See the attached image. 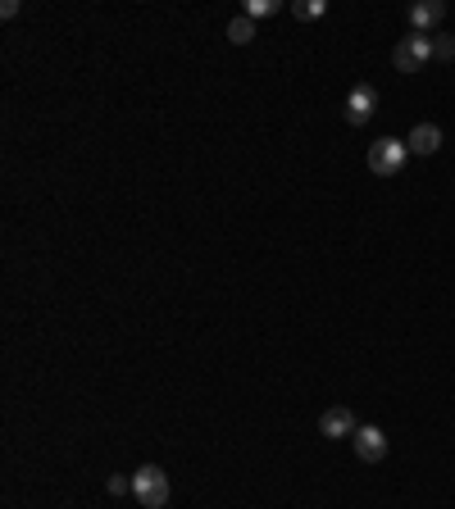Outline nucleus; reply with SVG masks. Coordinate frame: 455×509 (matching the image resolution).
<instances>
[{
	"instance_id": "8",
	"label": "nucleus",
	"mask_w": 455,
	"mask_h": 509,
	"mask_svg": "<svg viewBox=\"0 0 455 509\" xmlns=\"http://www.w3.org/2000/svg\"><path fill=\"white\" fill-rule=\"evenodd\" d=\"M441 19H446V5H441V0H419V5L410 10L414 33H428V28H437Z\"/></svg>"
},
{
	"instance_id": "11",
	"label": "nucleus",
	"mask_w": 455,
	"mask_h": 509,
	"mask_svg": "<svg viewBox=\"0 0 455 509\" xmlns=\"http://www.w3.org/2000/svg\"><path fill=\"white\" fill-rule=\"evenodd\" d=\"M269 15H278V0H246V19L255 24V19H269Z\"/></svg>"
},
{
	"instance_id": "14",
	"label": "nucleus",
	"mask_w": 455,
	"mask_h": 509,
	"mask_svg": "<svg viewBox=\"0 0 455 509\" xmlns=\"http://www.w3.org/2000/svg\"><path fill=\"white\" fill-rule=\"evenodd\" d=\"M19 10H24L19 0H5V5H0V19H19Z\"/></svg>"
},
{
	"instance_id": "4",
	"label": "nucleus",
	"mask_w": 455,
	"mask_h": 509,
	"mask_svg": "<svg viewBox=\"0 0 455 509\" xmlns=\"http://www.w3.org/2000/svg\"><path fill=\"white\" fill-rule=\"evenodd\" d=\"M373 110H378V92H373L369 83H355L351 96H346V123H351V128H364V123L373 119Z\"/></svg>"
},
{
	"instance_id": "10",
	"label": "nucleus",
	"mask_w": 455,
	"mask_h": 509,
	"mask_svg": "<svg viewBox=\"0 0 455 509\" xmlns=\"http://www.w3.org/2000/svg\"><path fill=\"white\" fill-rule=\"evenodd\" d=\"M292 15H296V19H323V15H328V5H323V0H296Z\"/></svg>"
},
{
	"instance_id": "1",
	"label": "nucleus",
	"mask_w": 455,
	"mask_h": 509,
	"mask_svg": "<svg viewBox=\"0 0 455 509\" xmlns=\"http://www.w3.org/2000/svg\"><path fill=\"white\" fill-rule=\"evenodd\" d=\"M133 495H137V504H146V509H164L169 504V473L164 468H155V464H142L137 473H133Z\"/></svg>"
},
{
	"instance_id": "2",
	"label": "nucleus",
	"mask_w": 455,
	"mask_h": 509,
	"mask_svg": "<svg viewBox=\"0 0 455 509\" xmlns=\"http://www.w3.org/2000/svg\"><path fill=\"white\" fill-rule=\"evenodd\" d=\"M428 60H432V37H428V33H410V37H401V42L391 46L396 73H419Z\"/></svg>"
},
{
	"instance_id": "3",
	"label": "nucleus",
	"mask_w": 455,
	"mask_h": 509,
	"mask_svg": "<svg viewBox=\"0 0 455 509\" xmlns=\"http://www.w3.org/2000/svg\"><path fill=\"white\" fill-rule=\"evenodd\" d=\"M405 155H410V146H405V142L382 137V142H373V146H369V169H373L378 178H396V173L405 169Z\"/></svg>"
},
{
	"instance_id": "5",
	"label": "nucleus",
	"mask_w": 455,
	"mask_h": 509,
	"mask_svg": "<svg viewBox=\"0 0 455 509\" xmlns=\"http://www.w3.org/2000/svg\"><path fill=\"white\" fill-rule=\"evenodd\" d=\"M355 414L346 409V405H332V409H323V418H319V432L328 436V441H346V436H355Z\"/></svg>"
},
{
	"instance_id": "7",
	"label": "nucleus",
	"mask_w": 455,
	"mask_h": 509,
	"mask_svg": "<svg viewBox=\"0 0 455 509\" xmlns=\"http://www.w3.org/2000/svg\"><path fill=\"white\" fill-rule=\"evenodd\" d=\"M410 155H437L441 151V128L437 123H414V132L405 137Z\"/></svg>"
},
{
	"instance_id": "12",
	"label": "nucleus",
	"mask_w": 455,
	"mask_h": 509,
	"mask_svg": "<svg viewBox=\"0 0 455 509\" xmlns=\"http://www.w3.org/2000/svg\"><path fill=\"white\" fill-rule=\"evenodd\" d=\"M432 55L437 60H455V37H432Z\"/></svg>"
},
{
	"instance_id": "13",
	"label": "nucleus",
	"mask_w": 455,
	"mask_h": 509,
	"mask_svg": "<svg viewBox=\"0 0 455 509\" xmlns=\"http://www.w3.org/2000/svg\"><path fill=\"white\" fill-rule=\"evenodd\" d=\"M105 486H110L114 495H124V491H133V477H124V473H114V477H110Z\"/></svg>"
},
{
	"instance_id": "6",
	"label": "nucleus",
	"mask_w": 455,
	"mask_h": 509,
	"mask_svg": "<svg viewBox=\"0 0 455 509\" xmlns=\"http://www.w3.org/2000/svg\"><path fill=\"white\" fill-rule=\"evenodd\" d=\"M351 441H355V455H360L364 464H378V459L387 455V436H382V427H373V423H360Z\"/></svg>"
},
{
	"instance_id": "9",
	"label": "nucleus",
	"mask_w": 455,
	"mask_h": 509,
	"mask_svg": "<svg viewBox=\"0 0 455 509\" xmlns=\"http://www.w3.org/2000/svg\"><path fill=\"white\" fill-rule=\"evenodd\" d=\"M228 42H232V46H251V42H255V24H251L246 15H237V19L228 24Z\"/></svg>"
}]
</instances>
